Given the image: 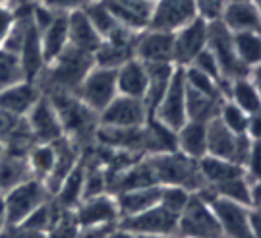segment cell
I'll return each instance as SVG.
<instances>
[{"label": "cell", "instance_id": "17", "mask_svg": "<svg viewBox=\"0 0 261 238\" xmlns=\"http://www.w3.org/2000/svg\"><path fill=\"white\" fill-rule=\"evenodd\" d=\"M74 219L77 227H91V225H111L118 223V207L111 192H103L93 198H85L77 203L74 211Z\"/></svg>", "mask_w": 261, "mask_h": 238}, {"label": "cell", "instance_id": "16", "mask_svg": "<svg viewBox=\"0 0 261 238\" xmlns=\"http://www.w3.org/2000/svg\"><path fill=\"white\" fill-rule=\"evenodd\" d=\"M194 18H197L194 0H155L149 29L174 33Z\"/></svg>", "mask_w": 261, "mask_h": 238}, {"label": "cell", "instance_id": "11", "mask_svg": "<svg viewBox=\"0 0 261 238\" xmlns=\"http://www.w3.org/2000/svg\"><path fill=\"white\" fill-rule=\"evenodd\" d=\"M138 35L140 33L118 26L111 35L101 41L99 49L93 53L95 66L109 68V70L120 68L124 62H128L130 58H134V49H136Z\"/></svg>", "mask_w": 261, "mask_h": 238}, {"label": "cell", "instance_id": "3", "mask_svg": "<svg viewBox=\"0 0 261 238\" xmlns=\"http://www.w3.org/2000/svg\"><path fill=\"white\" fill-rule=\"evenodd\" d=\"M45 95H48L50 103L55 105L56 114L60 118V124H62L66 137H70L72 141L77 144L80 137H84L85 134L91 132V128L97 122V114L93 110L87 109L74 93L53 91L45 93Z\"/></svg>", "mask_w": 261, "mask_h": 238}, {"label": "cell", "instance_id": "1", "mask_svg": "<svg viewBox=\"0 0 261 238\" xmlns=\"http://www.w3.org/2000/svg\"><path fill=\"white\" fill-rule=\"evenodd\" d=\"M145 159H147L151 171L157 178L159 186H165V184L182 186L192 194H197L199 190L207 188L205 180L199 173L197 161L180 153L178 149L163 151V153H151V155H145Z\"/></svg>", "mask_w": 261, "mask_h": 238}, {"label": "cell", "instance_id": "6", "mask_svg": "<svg viewBox=\"0 0 261 238\" xmlns=\"http://www.w3.org/2000/svg\"><path fill=\"white\" fill-rule=\"evenodd\" d=\"M252 141L246 134H234L219 118L207 122V155L232 161L244 169ZM257 141V139H255Z\"/></svg>", "mask_w": 261, "mask_h": 238}, {"label": "cell", "instance_id": "5", "mask_svg": "<svg viewBox=\"0 0 261 238\" xmlns=\"http://www.w3.org/2000/svg\"><path fill=\"white\" fill-rule=\"evenodd\" d=\"M178 238H223L219 221L215 217L213 209L209 203L197 196L192 194L186 209L178 217Z\"/></svg>", "mask_w": 261, "mask_h": 238}, {"label": "cell", "instance_id": "19", "mask_svg": "<svg viewBox=\"0 0 261 238\" xmlns=\"http://www.w3.org/2000/svg\"><path fill=\"white\" fill-rule=\"evenodd\" d=\"M134 58L141 60L143 64L172 62V33L170 31H159V29L141 31L138 35V41H136Z\"/></svg>", "mask_w": 261, "mask_h": 238}, {"label": "cell", "instance_id": "52", "mask_svg": "<svg viewBox=\"0 0 261 238\" xmlns=\"http://www.w3.org/2000/svg\"><path fill=\"white\" fill-rule=\"evenodd\" d=\"M8 225H6V209H4V200H2V196H0V232L2 229H6Z\"/></svg>", "mask_w": 261, "mask_h": 238}, {"label": "cell", "instance_id": "32", "mask_svg": "<svg viewBox=\"0 0 261 238\" xmlns=\"http://www.w3.org/2000/svg\"><path fill=\"white\" fill-rule=\"evenodd\" d=\"M199 165V173L205 180L207 188H213L217 184H223L230 178H236L240 174H246L244 169L240 165H236L232 161H226V159H219V157L205 155L203 159L197 161Z\"/></svg>", "mask_w": 261, "mask_h": 238}, {"label": "cell", "instance_id": "34", "mask_svg": "<svg viewBox=\"0 0 261 238\" xmlns=\"http://www.w3.org/2000/svg\"><path fill=\"white\" fill-rule=\"evenodd\" d=\"M223 105V99H215L209 95L196 91L186 85V118L196 122H209L217 118L219 109Z\"/></svg>", "mask_w": 261, "mask_h": 238}, {"label": "cell", "instance_id": "37", "mask_svg": "<svg viewBox=\"0 0 261 238\" xmlns=\"http://www.w3.org/2000/svg\"><path fill=\"white\" fill-rule=\"evenodd\" d=\"M28 165L29 171H31V176L39 182H45L50 171H53V165H55V147H53V144H35L28 151Z\"/></svg>", "mask_w": 261, "mask_h": 238}, {"label": "cell", "instance_id": "49", "mask_svg": "<svg viewBox=\"0 0 261 238\" xmlns=\"http://www.w3.org/2000/svg\"><path fill=\"white\" fill-rule=\"evenodd\" d=\"M248 229L253 238H261V217L259 209H248Z\"/></svg>", "mask_w": 261, "mask_h": 238}, {"label": "cell", "instance_id": "8", "mask_svg": "<svg viewBox=\"0 0 261 238\" xmlns=\"http://www.w3.org/2000/svg\"><path fill=\"white\" fill-rule=\"evenodd\" d=\"M157 122L168 130L176 132L184 122H186V80H184V68L174 66L172 78L168 82V87L165 95L161 97L157 109L153 112V116Z\"/></svg>", "mask_w": 261, "mask_h": 238}, {"label": "cell", "instance_id": "2", "mask_svg": "<svg viewBox=\"0 0 261 238\" xmlns=\"http://www.w3.org/2000/svg\"><path fill=\"white\" fill-rule=\"evenodd\" d=\"M95 66L93 55L77 51L74 46H66L62 55H58L48 62L37 80L43 78V85L48 87V93L53 91H64V93H74L77 85L82 83L87 72ZM39 83V82H37Z\"/></svg>", "mask_w": 261, "mask_h": 238}, {"label": "cell", "instance_id": "38", "mask_svg": "<svg viewBox=\"0 0 261 238\" xmlns=\"http://www.w3.org/2000/svg\"><path fill=\"white\" fill-rule=\"evenodd\" d=\"M84 12L87 19L91 21V26L95 28V31L101 35V39H107L114 29L118 28V21L114 19V16L109 12V8L105 6L101 0L91 2L87 8H84Z\"/></svg>", "mask_w": 261, "mask_h": 238}, {"label": "cell", "instance_id": "7", "mask_svg": "<svg viewBox=\"0 0 261 238\" xmlns=\"http://www.w3.org/2000/svg\"><path fill=\"white\" fill-rule=\"evenodd\" d=\"M74 95L87 109L93 110L99 116L105 110V107L118 95V91H116V70L93 66L82 80V83L77 85Z\"/></svg>", "mask_w": 261, "mask_h": 238}, {"label": "cell", "instance_id": "56", "mask_svg": "<svg viewBox=\"0 0 261 238\" xmlns=\"http://www.w3.org/2000/svg\"><path fill=\"white\" fill-rule=\"evenodd\" d=\"M151 2H155V0H151Z\"/></svg>", "mask_w": 261, "mask_h": 238}, {"label": "cell", "instance_id": "50", "mask_svg": "<svg viewBox=\"0 0 261 238\" xmlns=\"http://www.w3.org/2000/svg\"><path fill=\"white\" fill-rule=\"evenodd\" d=\"M259 112L257 114H250L248 116V126H246V136L250 137V139H259Z\"/></svg>", "mask_w": 261, "mask_h": 238}, {"label": "cell", "instance_id": "41", "mask_svg": "<svg viewBox=\"0 0 261 238\" xmlns=\"http://www.w3.org/2000/svg\"><path fill=\"white\" fill-rule=\"evenodd\" d=\"M184 80H186V85L196 89V91L203 93V95H209V97H215V99H224V93L221 89V85L217 82H213L209 76L201 74L199 70L192 68V66H186L184 68Z\"/></svg>", "mask_w": 261, "mask_h": 238}, {"label": "cell", "instance_id": "30", "mask_svg": "<svg viewBox=\"0 0 261 238\" xmlns=\"http://www.w3.org/2000/svg\"><path fill=\"white\" fill-rule=\"evenodd\" d=\"M31 171L28 165V155H16L4 151L0 157V192L6 194L19 184L31 180Z\"/></svg>", "mask_w": 261, "mask_h": 238}, {"label": "cell", "instance_id": "15", "mask_svg": "<svg viewBox=\"0 0 261 238\" xmlns=\"http://www.w3.org/2000/svg\"><path fill=\"white\" fill-rule=\"evenodd\" d=\"M28 126L33 134L35 144H55L60 137H64V130L60 124V118L56 114L55 105L50 103L48 95H41L39 101L33 105V109L28 112Z\"/></svg>", "mask_w": 261, "mask_h": 238}, {"label": "cell", "instance_id": "4", "mask_svg": "<svg viewBox=\"0 0 261 238\" xmlns=\"http://www.w3.org/2000/svg\"><path fill=\"white\" fill-rule=\"evenodd\" d=\"M48 198L50 196H48L45 184L35 180V178H31L28 182L19 184L16 188L8 190L6 194H2L4 209H6V225L10 229L21 225L39 205L47 203Z\"/></svg>", "mask_w": 261, "mask_h": 238}, {"label": "cell", "instance_id": "23", "mask_svg": "<svg viewBox=\"0 0 261 238\" xmlns=\"http://www.w3.org/2000/svg\"><path fill=\"white\" fill-rule=\"evenodd\" d=\"M116 91L118 95L143 101L147 93V68L138 58H130L116 68Z\"/></svg>", "mask_w": 261, "mask_h": 238}, {"label": "cell", "instance_id": "31", "mask_svg": "<svg viewBox=\"0 0 261 238\" xmlns=\"http://www.w3.org/2000/svg\"><path fill=\"white\" fill-rule=\"evenodd\" d=\"M147 186H159L155 174L151 171L147 159L143 157L136 165L126 166L116 178H114V186L112 192H124V190H136V188H147Z\"/></svg>", "mask_w": 261, "mask_h": 238}, {"label": "cell", "instance_id": "27", "mask_svg": "<svg viewBox=\"0 0 261 238\" xmlns=\"http://www.w3.org/2000/svg\"><path fill=\"white\" fill-rule=\"evenodd\" d=\"M39 37H41L43 60H45V66H47L58 55H62L66 51V46H68V18H66V14L58 12L55 19L39 33Z\"/></svg>", "mask_w": 261, "mask_h": 238}, {"label": "cell", "instance_id": "18", "mask_svg": "<svg viewBox=\"0 0 261 238\" xmlns=\"http://www.w3.org/2000/svg\"><path fill=\"white\" fill-rule=\"evenodd\" d=\"M109 8L118 26L141 33L149 29L153 16V2L151 0H101Z\"/></svg>", "mask_w": 261, "mask_h": 238}, {"label": "cell", "instance_id": "14", "mask_svg": "<svg viewBox=\"0 0 261 238\" xmlns=\"http://www.w3.org/2000/svg\"><path fill=\"white\" fill-rule=\"evenodd\" d=\"M99 126L111 128H140L147 122V109L143 101L116 95L97 116Z\"/></svg>", "mask_w": 261, "mask_h": 238}, {"label": "cell", "instance_id": "42", "mask_svg": "<svg viewBox=\"0 0 261 238\" xmlns=\"http://www.w3.org/2000/svg\"><path fill=\"white\" fill-rule=\"evenodd\" d=\"M56 219H58V215H55V207L50 205V202H47L43 203V205H39L37 209L33 211L28 219L23 221L21 225H18V227L28 230H35V232H41V234H47L48 230L55 227Z\"/></svg>", "mask_w": 261, "mask_h": 238}, {"label": "cell", "instance_id": "40", "mask_svg": "<svg viewBox=\"0 0 261 238\" xmlns=\"http://www.w3.org/2000/svg\"><path fill=\"white\" fill-rule=\"evenodd\" d=\"M23 80H25V76H23L18 56L0 49V91L23 82Z\"/></svg>", "mask_w": 261, "mask_h": 238}, {"label": "cell", "instance_id": "26", "mask_svg": "<svg viewBox=\"0 0 261 238\" xmlns=\"http://www.w3.org/2000/svg\"><path fill=\"white\" fill-rule=\"evenodd\" d=\"M159 192H161V186H147V188H136V190H124V192L112 194L116 200L120 219L138 215L141 211L157 205Z\"/></svg>", "mask_w": 261, "mask_h": 238}, {"label": "cell", "instance_id": "47", "mask_svg": "<svg viewBox=\"0 0 261 238\" xmlns=\"http://www.w3.org/2000/svg\"><path fill=\"white\" fill-rule=\"evenodd\" d=\"M16 12H18V6L0 2V45H2V41L6 39L10 28H12L14 19H16Z\"/></svg>", "mask_w": 261, "mask_h": 238}, {"label": "cell", "instance_id": "39", "mask_svg": "<svg viewBox=\"0 0 261 238\" xmlns=\"http://www.w3.org/2000/svg\"><path fill=\"white\" fill-rule=\"evenodd\" d=\"M190 198H192V192H188L186 188L165 184V186H161V192H159V205L170 211L172 215L180 217V213L186 209Z\"/></svg>", "mask_w": 261, "mask_h": 238}, {"label": "cell", "instance_id": "48", "mask_svg": "<svg viewBox=\"0 0 261 238\" xmlns=\"http://www.w3.org/2000/svg\"><path fill=\"white\" fill-rule=\"evenodd\" d=\"M116 225H118V223H111V225H91V227H77L74 238H107Z\"/></svg>", "mask_w": 261, "mask_h": 238}, {"label": "cell", "instance_id": "46", "mask_svg": "<svg viewBox=\"0 0 261 238\" xmlns=\"http://www.w3.org/2000/svg\"><path fill=\"white\" fill-rule=\"evenodd\" d=\"M37 2L45 4L47 8L55 10V12H60V14H70L75 10L87 8L95 0H37Z\"/></svg>", "mask_w": 261, "mask_h": 238}, {"label": "cell", "instance_id": "12", "mask_svg": "<svg viewBox=\"0 0 261 238\" xmlns=\"http://www.w3.org/2000/svg\"><path fill=\"white\" fill-rule=\"evenodd\" d=\"M207 49L217 58V62L221 66V72L226 80L246 76L248 70L240 64V60L236 58V53H234L232 33L224 28L219 19L207 23Z\"/></svg>", "mask_w": 261, "mask_h": 238}, {"label": "cell", "instance_id": "33", "mask_svg": "<svg viewBox=\"0 0 261 238\" xmlns=\"http://www.w3.org/2000/svg\"><path fill=\"white\" fill-rule=\"evenodd\" d=\"M228 101H232L236 107L246 112V114H257L261 110V97L259 89L250 83L246 76L232 78L228 83Z\"/></svg>", "mask_w": 261, "mask_h": 238}, {"label": "cell", "instance_id": "13", "mask_svg": "<svg viewBox=\"0 0 261 238\" xmlns=\"http://www.w3.org/2000/svg\"><path fill=\"white\" fill-rule=\"evenodd\" d=\"M207 46V21L194 18L172 33V62L186 68Z\"/></svg>", "mask_w": 261, "mask_h": 238}, {"label": "cell", "instance_id": "36", "mask_svg": "<svg viewBox=\"0 0 261 238\" xmlns=\"http://www.w3.org/2000/svg\"><path fill=\"white\" fill-rule=\"evenodd\" d=\"M252 178H248L246 174H240L236 178H230L223 184H217L213 188H209L215 196L224 198L228 202L240 203L244 207H252V200H250V186H252Z\"/></svg>", "mask_w": 261, "mask_h": 238}, {"label": "cell", "instance_id": "43", "mask_svg": "<svg viewBox=\"0 0 261 238\" xmlns=\"http://www.w3.org/2000/svg\"><path fill=\"white\" fill-rule=\"evenodd\" d=\"M248 116L240 107H236L232 101H223L217 118L223 122L226 128L234 132V134H246V126H248Z\"/></svg>", "mask_w": 261, "mask_h": 238}, {"label": "cell", "instance_id": "21", "mask_svg": "<svg viewBox=\"0 0 261 238\" xmlns=\"http://www.w3.org/2000/svg\"><path fill=\"white\" fill-rule=\"evenodd\" d=\"M219 21L230 33L259 31V26H261L259 4L252 2V0H228Z\"/></svg>", "mask_w": 261, "mask_h": 238}, {"label": "cell", "instance_id": "25", "mask_svg": "<svg viewBox=\"0 0 261 238\" xmlns=\"http://www.w3.org/2000/svg\"><path fill=\"white\" fill-rule=\"evenodd\" d=\"M176 149L190 159H203L207 155V124L186 120L176 130Z\"/></svg>", "mask_w": 261, "mask_h": 238}, {"label": "cell", "instance_id": "29", "mask_svg": "<svg viewBox=\"0 0 261 238\" xmlns=\"http://www.w3.org/2000/svg\"><path fill=\"white\" fill-rule=\"evenodd\" d=\"M84 180H85V165L80 161L72 169V173L66 176L60 188L53 196L56 200V207L62 211H74L77 203L84 200Z\"/></svg>", "mask_w": 261, "mask_h": 238}, {"label": "cell", "instance_id": "55", "mask_svg": "<svg viewBox=\"0 0 261 238\" xmlns=\"http://www.w3.org/2000/svg\"><path fill=\"white\" fill-rule=\"evenodd\" d=\"M252 2H257V4H259V0H252Z\"/></svg>", "mask_w": 261, "mask_h": 238}, {"label": "cell", "instance_id": "10", "mask_svg": "<svg viewBox=\"0 0 261 238\" xmlns=\"http://www.w3.org/2000/svg\"><path fill=\"white\" fill-rule=\"evenodd\" d=\"M118 227L128 230L130 234H155V236H176L178 217L161 205H153L138 215L118 219Z\"/></svg>", "mask_w": 261, "mask_h": 238}, {"label": "cell", "instance_id": "53", "mask_svg": "<svg viewBox=\"0 0 261 238\" xmlns=\"http://www.w3.org/2000/svg\"><path fill=\"white\" fill-rule=\"evenodd\" d=\"M134 238H172V236H155V234H138Z\"/></svg>", "mask_w": 261, "mask_h": 238}, {"label": "cell", "instance_id": "57", "mask_svg": "<svg viewBox=\"0 0 261 238\" xmlns=\"http://www.w3.org/2000/svg\"><path fill=\"white\" fill-rule=\"evenodd\" d=\"M0 196H2V192H0Z\"/></svg>", "mask_w": 261, "mask_h": 238}, {"label": "cell", "instance_id": "54", "mask_svg": "<svg viewBox=\"0 0 261 238\" xmlns=\"http://www.w3.org/2000/svg\"><path fill=\"white\" fill-rule=\"evenodd\" d=\"M4 151H6V149H4V144L0 141V157H2V153H4Z\"/></svg>", "mask_w": 261, "mask_h": 238}, {"label": "cell", "instance_id": "35", "mask_svg": "<svg viewBox=\"0 0 261 238\" xmlns=\"http://www.w3.org/2000/svg\"><path fill=\"white\" fill-rule=\"evenodd\" d=\"M232 45L236 58L240 64L250 70L253 66H259L261 60V37L259 31H242V33H232Z\"/></svg>", "mask_w": 261, "mask_h": 238}, {"label": "cell", "instance_id": "9", "mask_svg": "<svg viewBox=\"0 0 261 238\" xmlns=\"http://www.w3.org/2000/svg\"><path fill=\"white\" fill-rule=\"evenodd\" d=\"M197 196H201L209 207L213 209L215 217L219 221V227L223 232V238H253L248 229V209L240 203L228 202L224 198L215 196L209 188L199 190Z\"/></svg>", "mask_w": 261, "mask_h": 238}, {"label": "cell", "instance_id": "20", "mask_svg": "<svg viewBox=\"0 0 261 238\" xmlns=\"http://www.w3.org/2000/svg\"><path fill=\"white\" fill-rule=\"evenodd\" d=\"M53 147H55V165H53V171L48 174V178L43 182L50 198L60 188L62 180L72 173V169L82 161V151H80L77 144L72 141L70 137H60L58 141L53 144Z\"/></svg>", "mask_w": 261, "mask_h": 238}, {"label": "cell", "instance_id": "24", "mask_svg": "<svg viewBox=\"0 0 261 238\" xmlns=\"http://www.w3.org/2000/svg\"><path fill=\"white\" fill-rule=\"evenodd\" d=\"M68 18V46L93 55L101 45V35L95 31L91 21L87 19L84 10H75L66 14Z\"/></svg>", "mask_w": 261, "mask_h": 238}, {"label": "cell", "instance_id": "45", "mask_svg": "<svg viewBox=\"0 0 261 238\" xmlns=\"http://www.w3.org/2000/svg\"><path fill=\"white\" fill-rule=\"evenodd\" d=\"M226 2L228 0H194L197 18L205 19L207 23L221 19V14H223Z\"/></svg>", "mask_w": 261, "mask_h": 238}, {"label": "cell", "instance_id": "44", "mask_svg": "<svg viewBox=\"0 0 261 238\" xmlns=\"http://www.w3.org/2000/svg\"><path fill=\"white\" fill-rule=\"evenodd\" d=\"M107 174H105V169H97V166H91L87 169L85 166V180H84V200L85 198H93V196H99V194L107 192Z\"/></svg>", "mask_w": 261, "mask_h": 238}, {"label": "cell", "instance_id": "22", "mask_svg": "<svg viewBox=\"0 0 261 238\" xmlns=\"http://www.w3.org/2000/svg\"><path fill=\"white\" fill-rule=\"evenodd\" d=\"M41 95H43V91H41V87L37 83L23 80V82L0 91V109L12 114V116L25 118L28 112L33 109V105L39 101Z\"/></svg>", "mask_w": 261, "mask_h": 238}, {"label": "cell", "instance_id": "28", "mask_svg": "<svg viewBox=\"0 0 261 238\" xmlns=\"http://www.w3.org/2000/svg\"><path fill=\"white\" fill-rule=\"evenodd\" d=\"M147 68V93L143 97V105L147 109V118L153 116V112L157 109L161 97L165 95L168 87V82L174 72L172 62H163V64H145Z\"/></svg>", "mask_w": 261, "mask_h": 238}, {"label": "cell", "instance_id": "51", "mask_svg": "<svg viewBox=\"0 0 261 238\" xmlns=\"http://www.w3.org/2000/svg\"><path fill=\"white\" fill-rule=\"evenodd\" d=\"M107 238H134V234H130L128 230L120 229V227L116 225V227L112 229V232H111V234H109V236H107Z\"/></svg>", "mask_w": 261, "mask_h": 238}]
</instances>
